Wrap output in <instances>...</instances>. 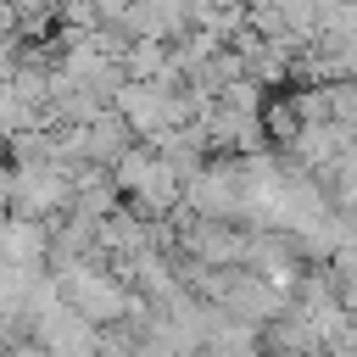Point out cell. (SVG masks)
<instances>
[{
	"label": "cell",
	"instance_id": "277c9868",
	"mask_svg": "<svg viewBox=\"0 0 357 357\" xmlns=\"http://www.w3.org/2000/svg\"><path fill=\"white\" fill-rule=\"evenodd\" d=\"M6 357H45V351H39V346H11Z\"/></svg>",
	"mask_w": 357,
	"mask_h": 357
},
{
	"label": "cell",
	"instance_id": "7a4b0ae2",
	"mask_svg": "<svg viewBox=\"0 0 357 357\" xmlns=\"http://www.w3.org/2000/svg\"><path fill=\"white\" fill-rule=\"evenodd\" d=\"M61 290H67V307H73V312H84L89 324L123 318V290H117L112 279H100V273H67V279H61Z\"/></svg>",
	"mask_w": 357,
	"mask_h": 357
},
{
	"label": "cell",
	"instance_id": "3957f363",
	"mask_svg": "<svg viewBox=\"0 0 357 357\" xmlns=\"http://www.w3.org/2000/svg\"><path fill=\"white\" fill-rule=\"evenodd\" d=\"M0 257H11L17 268H28V262L45 257V234L33 223H11V229H0Z\"/></svg>",
	"mask_w": 357,
	"mask_h": 357
},
{
	"label": "cell",
	"instance_id": "5b68a950",
	"mask_svg": "<svg viewBox=\"0 0 357 357\" xmlns=\"http://www.w3.org/2000/svg\"><path fill=\"white\" fill-rule=\"evenodd\" d=\"M0 357H6V351H0Z\"/></svg>",
	"mask_w": 357,
	"mask_h": 357
},
{
	"label": "cell",
	"instance_id": "6da1fadb",
	"mask_svg": "<svg viewBox=\"0 0 357 357\" xmlns=\"http://www.w3.org/2000/svg\"><path fill=\"white\" fill-rule=\"evenodd\" d=\"M28 335H33V346L45 357H95L100 351L95 324L84 312H73V307H56V301H45V307L28 312Z\"/></svg>",
	"mask_w": 357,
	"mask_h": 357
}]
</instances>
